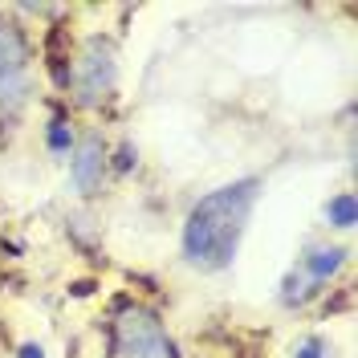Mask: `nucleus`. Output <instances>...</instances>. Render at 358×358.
I'll list each match as a JSON object with an SVG mask.
<instances>
[{
  "label": "nucleus",
  "instance_id": "obj_3",
  "mask_svg": "<svg viewBox=\"0 0 358 358\" xmlns=\"http://www.w3.org/2000/svg\"><path fill=\"white\" fill-rule=\"evenodd\" d=\"M29 41L13 21H0V106L4 110H21L29 102Z\"/></svg>",
  "mask_w": 358,
  "mask_h": 358
},
{
  "label": "nucleus",
  "instance_id": "obj_2",
  "mask_svg": "<svg viewBox=\"0 0 358 358\" xmlns=\"http://www.w3.org/2000/svg\"><path fill=\"white\" fill-rule=\"evenodd\" d=\"M114 346L127 358H176V346L163 330V322L143 306H127L114 317Z\"/></svg>",
  "mask_w": 358,
  "mask_h": 358
},
{
  "label": "nucleus",
  "instance_id": "obj_5",
  "mask_svg": "<svg viewBox=\"0 0 358 358\" xmlns=\"http://www.w3.org/2000/svg\"><path fill=\"white\" fill-rule=\"evenodd\" d=\"M69 176H73V187L82 196H94L102 187V176H106V147L102 138H82L78 151H73V163H69Z\"/></svg>",
  "mask_w": 358,
  "mask_h": 358
},
{
  "label": "nucleus",
  "instance_id": "obj_4",
  "mask_svg": "<svg viewBox=\"0 0 358 358\" xmlns=\"http://www.w3.org/2000/svg\"><path fill=\"white\" fill-rule=\"evenodd\" d=\"M114 82H118V66H114V49L110 41L94 37L86 41L78 66H73V86H78V102L82 106H98L114 94Z\"/></svg>",
  "mask_w": 358,
  "mask_h": 358
},
{
  "label": "nucleus",
  "instance_id": "obj_6",
  "mask_svg": "<svg viewBox=\"0 0 358 358\" xmlns=\"http://www.w3.org/2000/svg\"><path fill=\"white\" fill-rule=\"evenodd\" d=\"M338 265H342V248H313L310 257H306V273H310L313 281H326Z\"/></svg>",
  "mask_w": 358,
  "mask_h": 358
},
{
  "label": "nucleus",
  "instance_id": "obj_7",
  "mask_svg": "<svg viewBox=\"0 0 358 358\" xmlns=\"http://www.w3.org/2000/svg\"><path fill=\"white\" fill-rule=\"evenodd\" d=\"M326 216H334L338 228H350L355 224V200L350 196H342V200H334L330 208H326Z\"/></svg>",
  "mask_w": 358,
  "mask_h": 358
},
{
  "label": "nucleus",
  "instance_id": "obj_8",
  "mask_svg": "<svg viewBox=\"0 0 358 358\" xmlns=\"http://www.w3.org/2000/svg\"><path fill=\"white\" fill-rule=\"evenodd\" d=\"M297 358H322V342H301L297 346Z\"/></svg>",
  "mask_w": 358,
  "mask_h": 358
},
{
  "label": "nucleus",
  "instance_id": "obj_9",
  "mask_svg": "<svg viewBox=\"0 0 358 358\" xmlns=\"http://www.w3.org/2000/svg\"><path fill=\"white\" fill-rule=\"evenodd\" d=\"M24 358H41V350H33V346H29V350H24Z\"/></svg>",
  "mask_w": 358,
  "mask_h": 358
},
{
  "label": "nucleus",
  "instance_id": "obj_1",
  "mask_svg": "<svg viewBox=\"0 0 358 358\" xmlns=\"http://www.w3.org/2000/svg\"><path fill=\"white\" fill-rule=\"evenodd\" d=\"M261 183L257 179H241V183H228L220 192L203 196L183 228V257L200 268H224L236 257V245L245 236V224L252 216V203H257Z\"/></svg>",
  "mask_w": 358,
  "mask_h": 358
}]
</instances>
